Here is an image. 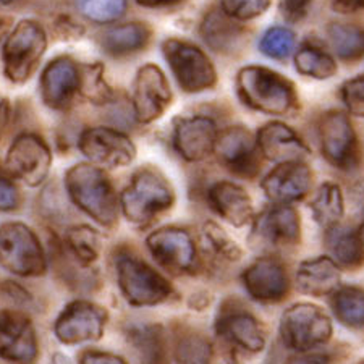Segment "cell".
<instances>
[{
	"label": "cell",
	"instance_id": "obj_36",
	"mask_svg": "<svg viewBox=\"0 0 364 364\" xmlns=\"http://www.w3.org/2000/svg\"><path fill=\"white\" fill-rule=\"evenodd\" d=\"M81 15L94 23H112L127 11V0H76Z\"/></svg>",
	"mask_w": 364,
	"mask_h": 364
},
{
	"label": "cell",
	"instance_id": "obj_4",
	"mask_svg": "<svg viewBox=\"0 0 364 364\" xmlns=\"http://www.w3.org/2000/svg\"><path fill=\"white\" fill-rule=\"evenodd\" d=\"M115 271L122 295L132 306H156L172 296L173 289L168 280L130 250L115 252Z\"/></svg>",
	"mask_w": 364,
	"mask_h": 364
},
{
	"label": "cell",
	"instance_id": "obj_38",
	"mask_svg": "<svg viewBox=\"0 0 364 364\" xmlns=\"http://www.w3.org/2000/svg\"><path fill=\"white\" fill-rule=\"evenodd\" d=\"M81 81L80 91L85 97L90 99L94 104H105L112 99V91L104 80V68L102 65H91L83 67L80 70Z\"/></svg>",
	"mask_w": 364,
	"mask_h": 364
},
{
	"label": "cell",
	"instance_id": "obj_43",
	"mask_svg": "<svg viewBox=\"0 0 364 364\" xmlns=\"http://www.w3.org/2000/svg\"><path fill=\"white\" fill-rule=\"evenodd\" d=\"M313 0H280L279 9L282 16L287 21L295 23L304 18V15L308 14V9Z\"/></svg>",
	"mask_w": 364,
	"mask_h": 364
},
{
	"label": "cell",
	"instance_id": "obj_24",
	"mask_svg": "<svg viewBox=\"0 0 364 364\" xmlns=\"http://www.w3.org/2000/svg\"><path fill=\"white\" fill-rule=\"evenodd\" d=\"M338 264L327 256L303 261L296 271V289L309 296L332 295L340 287Z\"/></svg>",
	"mask_w": 364,
	"mask_h": 364
},
{
	"label": "cell",
	"instance_id": "obj_19",
	"mask_svg": "<svg viewBox=\"0 0 364 364\" xmlns=\"http://www.w3.org/2000/svg\"><path fill=\"white\" fill-rule=\"evenodd\" d=\"M219 130L209 117H190L177 122L172 134V144L180 157L188 162H199L213 154Z\"/></svg>",
	"mask_w": 364,
	"mask_h": 364
},
{
	"label": "cell",
	"instance_id": "obj_44",
	"mask_svg": "<svg viewBox=\"0 0 364 364\" xmlns=\"http://www.w3.org/2000/svg\"><path fill=\"white\" fill-rule=\"evenodd\" d=\"M80 363L81 364H123L125 360H123L122 356L105 353V351L86 350L80 355Z\"/></svg>",
	"mask_w": 364,
	"mask_h": 364
},
{
	"label": "cell",
	"instance_id": "obj_16",
	"mask_svg": "<svg viewBox=\"0 0 364 364\" xmlns=\"http://www.w3.org/2000/svg\"><path fill=\"white\" fill-rule=\"evenodd\" d=\"M214 152L222 166L238 177L255 178L259 173V148L245 127H230L220 132Z\"/></svg>",
	"mask_w": 364,
	"mask_h": 364
},
{
	"label": "cell",
	"instance_id": "obj_34",
	"mask_svg": "<svg viewBox=\"0 0 364 364\" xmlns=\"http://www.w3.org/2000/svg\"><path fill=\"white\" fill-rule=\"evenodd\" d=\"M65 242L70 252L81 266H90L101 252V235L87 225L70 228L65 235Z\"/></svg>",
	"mask_w": 364,
	"mask_h": 364
},
{
	"label": "cell",
	"instance_id": "obj_10",
	"mask_svg": "<svg viewBox=\"0 0 364 364\" xmlns=\"http://www.w3.org/2000/svg\"><path fill=\"white\" fill-rule=\"evenodd\" d=\"M109 314L102 306L86 299L68 303L54 324L57 340L63 345L97 342L105 331Z\"/></svg>",
	"mask_w": 364,
	"mask_h": 364
},
{
	"label": "cell",
	"instance_id": "obj_13",
	"mask_svg": "<svg viewBox=\"0 0 364 364\" xmlns=\"http://www.w3.org/2000/svg\"><path fill=\"white\" fill-rule=\"evenodd\" d=\"M78 148L92 164L107 168L127 167L136 157L133 141L125 133L107 127L86 128L80 136Z\"/></svg>",
	"mask_w": 364,
	"mask_h": 364
},
{
	"label": "cell",
	"instance_id": "obj_32",
	"mask_svg": "<svg viewBox=\"0 0 364 364\" xmlns=\"http://www.w3.org/2000/svg\"><path fill=\"white\" fill-rule=\"evenodd\" d=\"M337 55L346 62L364 57V29L345 23H332L327 29Z\"/></svg>",
	"mask_w": 364,
	"mask_h": 364
},
{
	"label": "cell",
	"instance_id": "obj_37",
	"mask_svg": "<svg viewBox=\"0 0 364 364\" xmlns=\"http://www.w3.org/2000/svg\"><path fill=\"white\" fill-rule=\"evenodd\" d=\"M295 33L285 26L269 28L262 34L259 49L264 55L275 60H284L295 49Z\"/></svg>",
	"mask_w": 364,
	"mask_h": 364
},
{
	"label": "cell",
	"instance_id": "obj_33",
	"mask_svg": "<svg viewBox=\"0 0 364 364\" xmlns=\"http://www.w3.org/2000/svg\"><path fill=\"white\" fill-rule=\"evenodd\" d=\"M295 67L301 75L316 80L332 78L338 70L333 57L314 46H303L296 52Z\"/></svg>",
	"mask_w": 364,
	"mask_h": 364
},
{
	"label": "cell",
	"instance_id": "obj_41",
	"mask_svg": "<svg viewBox=\"0 0 364 364\" xmlns=\"http://www.w3.org/2000/svg\"><path fill=\"white\" fill-rule=\"evenodd\" d=\"M340 97L348 112L364 117V75L346 81L340 90Z\"/></svg>",
	"mask_w": 364,
	"mask_h": 364
},
{
	"label": "cell",
	"instance_id": "obj_22",
	"mask_svg": "<svg viewBox=\"0 0 364 364\" xmlns=\"http://www.w3.org/2000/svg\"><path fill=\"white\" fill-rule=\"evenodd\" d=\"M256 143L267 161L277 164L304 162L311 154L308 144L290 127L280 122L264 125L257 132Z\"/></svg>",
	"mask_w": 364,
	"mask_h": 364
},
{
	"label": "cell",
	"instance_id": "obj_17",
	"mask_svg": "<svg viewBox=\"0 0 364 364\" xmlns=\"http://www.w3.org/2000/svg\"><path fill=\"white\" fill-rule=\"evenodd\" d=\"M39 355L31 319L16 309L0 311V358L11 363H33Z\"/></svg>",
	"mask_w": 364,
	"mask_h": 364
},
{
	"label": "cell",
	"instance_id": "obj_15",
	"mask_svg": "<svg viewBox=\"0 0 364 364\" xmlns=\"http://www.w3.org/2000/svg\"><path fill=\"white\" fill-rule=\"evenodd\" d=\"M170 104L172 91L166 73L154 63L141 67L133 85V112L136 120L148 125L161 119Z\"/></svg>",
	"mask_w": 364,
	"mask_h": 364
},
{
	"label": "cell",
	"instance_id": "obj_25",
	"mask_svg": "<svg viewBox=\"0 0 364 364\" xmlns=\"http://www.w3.org/2000/svg\"><path fill=\"white\" fill-rule=\"evenodd\" d=\"M209 204L233 227H243L252 219V201L242 186L232 181H217L209 190Z\"/></svg>",
	"mask_w": 364,
	"mask_h": 364
},
{
	"label": "cell",
	"instance_id": "obj_6",
	"mask_svg": "<svg viewBox=\"0 0 364 364\" xmlns=\"http://www.w3.org/2000/svg\"><path fill=\"white\" fill-rule=\"evenodd\" d=\"M0 266L20 277H39L47 271V259L38 235L21 222L0 227Z\"/></svg>",
	"mask_w": 364,
	"mask_h": 364
},
{
	"label": "cell",
	"instance_id": "obj_26",
	"mask_svg": "<svg viewBox=\"0 0 364 364\" xmlns=\"http://www.w3.org/2000/svg\"><path fill=\"white\" fill-rule=\"evenodd\" d=\"M204 43L215 52L232 54L238 50L245 41L243 28L237 25L224 10H210L201 23Z\"/></svg>",
	"mask_w": 364,
	"mask_h": 364
},
{
	"label": "cell",
	"instance_id": "obj_40",
	"mask_svg": "<svg viewBox=\"0 0 364 364\" xmlns=\"http://www.w3.org/2000/svg\"><path fill=\"white\" fill-rule=\"evenodd\" d=\"M220 7L230 18L248 21L266 14L271 0H220Z\"/></svg>",
	"mask_w": 364,
	"mask_h": 364
},
{
	"label": "cell",
	"instance_id": "obj_18",
	"mask_svg": "<svg viewBox=\"0 0 364 364\" xmlns=\"http://www.w3.org/2000/svg\"><path fill=\"white\" fill-rule=\"evenodd\" d=\"M242 282L248 295L259 303H279L290 290L284 266L271 256L259 257L246 267Z\"/></svg>",
	"mask_w": 364,
	"mask_h": 364
},
{
	"label": "cell",
	"instance_id": "obj_8",
	"mask_svg": "<svg viewBox=\"0 0 364 364\" xmlns=\"http://www.w3.org/2000/svg\"><path fill=\"white\" fill-rule=\"evenodd\" d=\"M162 52L178 86L185 92H203L215 86V68L198 46L170 38L164 41Z\"/></svg>",
	"mask_w": 364,
	"mask_h": 364
},
{
	"label": "cell",
	"instance_id": "obj_49",
	"mask_svg": "<svg viewBox=\"0 0 364 364\" xmlns=\"http://www.w3.org/2000/svg\"><path fill=\"white\" fill-rule=\"evenodd\" d=\"M7 29H9V23H7V20L5 18H2V16H0V39L4 38V34L7 33Z\"/></svg>",
	"mask_w": 364,
	"mask_h": 364
},
{
	"label": "cell",
	"instance_id": "obj_23",
	"mask_svg": "<svg viewBox=\"0 0 364 364\" xmlns=\"http://www.w3.org/2000/svg\"><path fill=\"white\" fill-rule=\"evenodd\" d=\"M215 332L227 342L250 353H259L266 346L262 327L246 311H228L215 322Z\"/></svg>",
	"mask_w": 364,
	"mask_h": 364
},
{
	"label": "cell",
	"instance_id": "obj_5",
	"mask_svg": "<svg viewBox=\"0 0 364 364\" xmlns=\"http://www.w3.org/2000/svg\"><path fill=\"white\" fill-rule=\"evenodd\" d=\"M47 49V34L39 23L21 20L5 39L2 58L7 80L21 85L36 72L41 58Z\"/></svg>",
	"mask_w": 364,
	"mask_h": 364
},
{
	"label": "cell",
	"instance_id": "obj_31",
	"mask_svg": "<svg viewBox=\"0 0 364 364\" xmlns=\"http://www.w3.org/2000/svg\"><path fill=\"white\" fill-rule=\"evenodd\" d=\"M314 220L321 227L328 228L336 225L343 217V195L340 186L336 183H324L318 191V195L311 201Z\"/></svg>",
	"mask_w": 364,
	"mask_h": 364
},
{
	"label": "cell",
	"instance_id": "obj_27",
	"mask_svg": "<svg viewBox=\"0 0 364 364\" xmlns=\"http://www.w3.org/2000/svg\"><path fill=\"white\" fill-rule=\"evenodd\" d=\"M326 245L338 266L356 271L364 266V240L353 228L336 224L327 228Z\"/></svg>",
	"mask_w": 364,
	"mask_h": 364
},
{
	"label": "cell",
	"instance_id": "obj_28",
	"mask_svg": "<svg viewBox=\"0 0 364 364\" xmlns=\"http://www.w3.org/2000/svg\"><path fill=\"white\" fill-rule=\"evenodd\" d=\"M151 41V28L146 23L132 21L125 25L112 26L104 31L101 46L105 54L112 57H125L143 50Z\"/></svg>",
	"mask_w": 364,
	"mask_h": 364
},
{
	"label": "cell",
	"instance_id": "obj_14",
	"mask_svg": "<svg viewBox=\"0 0 364 364\" xmlns=\"http://www.w3.org/2000/svg\"><path fill=\"white\" fill-rule=\"evenodd\" d=\"M322 154L328 164L340 170H353L360 162V149L355 128L348 115L340 110L327 112L319 123Z\"/></svg>",
	"mask_w": 364,
	"mask_h": 364
},
{
	"label": "cell",
	"instance_id": "obj_46",
	"mask_svg": "<svg viewBox=\"0 0 364 364\" xmlns=\"http://www.w3.org/2000/svg\"><path fill=\"white\" fill-rule=\"evenodd\" d=\"M4 291H5V295L10 296V298L14 299V301H16V303H20V299H18V296H16V295L23 296V298L26 299V301H29V299H31V296L28 295V291H26L25 289H21L20 285H16L15 282H5V289H4Z\"/></svg>",
	"mask_w": 364,
	"mask_h": 364
},
{
	"label": "cell",
	"instance_id": "obj_50",
	"mask_svg": "<svg viewBox=\"0 0 364 364\" xmlns=\"http://www.w3.org/2000/svg\"><path fill=\"white\" fill-rule=\"evenodd\" d=\"M358 232H360V235H361V238L364 240V222H363V224H361V227H360V230H358Z\"/></svg>",
	"mask_w": 364,
	"mask_h": 364
},
{
	"label": "cell",
	"instance_id": "obj_1",
	"mask_svg": "<svg viewBox=\"0 0 364 364\" xmlns=\"http://www.w3.org/2000/svg\"><path fill=\"white\" fill-rule=\"evenodd\" d=\"M65 186L72 201L102 227H114L119 220L120 201L112 181L94 164H76L65 173Z\"/></svg>",
	"mask_w": 364,
	"mask_h": 364
},
{
	"label": "cell",
	"instance_id": "obj_12",
	"mask_svg": "<svg viewBox=\"0 0 364 364\" xmlns=\"http://www.w3.org/2000/svg\"><path fill=\"white\" fill-rule=\"evenodd\" d=\"M5 167L23 183L36 188L44 183L52 167V152L46 141L34 133H23L7 152Z\"/></svg>",
	"mask_w": 364,
	"mask_h": 364
},
{
	"label": "cell",
	"instance_id": "obj_47",
	"mask_svg": "<svg viewBox=\"0 0 364 364\" xmlns=\"http://www.w3.org/2000/svg\"><path fill=\"white\" fill-rule=\"evenodd\" d=\"M9 119H10V102L7 99L0 97V136H2L5 127H7Z\"/></svg>",
	"mask_w": 364,
	"mask_h": 364
},
{
	"label": "cell",
	"instance_id": "obj_35",
	"mask_svg": "<svg viewBox=\"0 0 364 364\" xmlns=\"http://www.w3.org/2000/svg\"><path fill=\"white\" fill-rule=\"evenodd\" d=\"M203 238L215 259L224 262H238L242 259L243 252L240 246L215 222H205L203 227Z\"/></svg>",
	"mask_w": 364,
	"mask_h": 364
},
{
	"label": "cell",
	"instance_id": "obj_39",
	"mask_svg": "<svg viewBox=\"0 0 364 364\" xmlns=\"http://www.w3.org/2000/svg\"><path fill=\"white\" fill-rule=\"evenodd\" d=\"M175 358L178 363H209L213 360V345L199 333H185L178 338Z\"/></svg>",
	"mask_w": 364,
	"mask_h": 364
},
{
	"label": "cell",
	"instance_id": "obj_29",
	"mask_svg": "<svg viewBox=\"0 0 364 364\" xmlns=\"http://www.w3.org/2000/svg\"><path fill=\"white\" fill-rule=\"evenodd\" d=\"M128 343L146 363H162L166 358L164 350V331L156 324H134L127 331Z\"/></svg>",
	"mask_w": 364,
	"mask_h": 364
},
{
	"label": "cell",
	"instance_id": "obj_20",
	"mask_svg": "<svg viewBox=\"0 0 364 364\" xmlns=\"http://www.w3.org/2000/svg\"><path fill=\"white\" fill-rule=\"evenodd\" d=\"M80 68L70 57H57L41 75V97L49 109L63 110L80 91Z\"/></svg>",
	"mask_w": 364,
	"mask_h": 364
},
{
	"label": "cell",
	"instance_id": "obj_9",
	"mask_svg": "<svg viewBox=\"0 0 364 364\" xmlns=\"http://www.w3.org/2000/svg\"><path fill=\"white\" fill-rule=\"evenodd\" d=\"M299 215L289 204H277L264 209L251 227L250 245L256 251L275 252L289 250L299 243Z\"/></svg>",
	"mask_w": 364,
	"mask_h": 364
},
{
	"label": "cell",
	"instance_id": "obj_11",
	"mask_svg": "<svg viewBox=\"0 0 364 364\" xmlns=\"http://www.w3.org/2000/svg\"><path fill=\"white\" fill-rule=\"evenodd\" d=\"M146 245L166 271L175 275L193 274L198 269V251L190 233L178 227H162L146 238Z\"/></svg>",
	"mask_w": 364,
	"mask_h": 364
},
{
	"label": "cell",
	"instance_id": "obj_42",
	"mask_svg": "<svg viewBox=\"0 0 364 364\" xmlns=\"http://www.w3.org/2000/svg\"><path fill=\"white\" fill-rule=\"evenodd\" d=\"M21 201L20 190L10 178L0 175V213L18 209Z\"/></svg>",
	"mask_w": 364,
	"mask_h": 364
},
{
	"label": "cell",
	"instance_id": "obj_30",
	"mask_svg": "<svg viewBox=\"0 0 364 364\" xmlns=\"http://www.w3.org/2000/svg\"><path fill=\"white\" fill-rule=\"evenodd\" d=\"M332 309L337 319L350 328L364 327V289L338 287L332 293Z\"/></svg>",
	"mask_w": 364,
	"mask_h": 364
},
{
	"label": "cell",
	"instance_id": "obj_21",
	"mask_svg": "<svg viewBox=\"0 0 364 364\" xmlns=\"http://www.w3.org/2000/svg\"><path fill=\"white\" fill-rule=\"evenodd\" d=\"M311 180L313 173L304 162H284L266 175L261 188L271 201L290 204L308 195Z\"/></svg>",
	"mask_w": 364,
	"mask_h": 364
},
{
	"label": "cell",
	"instance_id": "obj_45",
	"mask_svg": "<svg viewBox=\"0 0 364 364\" xmlns=\"http://www.w3.org/2000/svg\"><path fill=\"white\" fill-rule=\"evenodd\" d=\"M332 9L342 15L358 14L364 11V0H332Z\"/></svg>",
	"mask_w": 364,
	"mask_h": 364
},
{
	"label": "cell",
	"instance_id": "obj_48",
	"mask_svg": "<svg viewBox=\"0 0 364 364\" xmlns=\"http://www.w3.org/2000/svg\"><path fill=\"white\" fill-rule=\"evenodd\" d=\"M141 7L148 9H159V7H170V5H175L181 2V0H134Z\"/></svg>",
	"mask_w": 364,
	"mask_h": 364
},
{
	"label": "cell",
	"instance_id": "obj_7",
	"mask_svg": "<svg viewBox=\"0 0 364 364\" xmlns=\"http://www.w3.org/2000/svg\"><path fill=\"white\" fill-rule=\"evenodd\" d=\"M280 337L295 353H309L332 337V321L319 306L311 303L293 304L280 319Z\"/></svg>",
	"mask_w": 364,
	"mask_h": 364
},
{
	"label": "cell",
	"instance_id": "obj_51",
	"mask_svg": "<svg viewBox=\"0 0 364 364\" xmlns=\"http://www.w3.org/2000/svg\"><path fill=\"white\" fill-rule=\"evenodd\" d=\"M0 2L5 4V5H9V4H11V2H15V0H0Z\"/></svg>",
	"mask_w": 364,
	"mask_h": 364
},
{
	"label": "cell",
	"instance_id": "obj_2",
	"mask_svg": "<svg viewBox=\"0 0 364 364\" xmlns=\"http://www.w3.org/2000/svg\"><path fill=\"white\" fill-rule=\"evenodd\" d=\"M237 91L245 105L269 115H287L298 107L290 80L266 67L250 65L237 75Z\"/></svg>",
	"mask_w": 364,
	"mask_h": 364
},
{
	"label": "cell",
	"instance_id": "obj_3",
	"mask_svg": "<svg viewBox=\"0 0 364 364\" xmlns=\"http://www.w3.org/2000/svg\"><path fill=\"white\" fill-rule=\"evenodd\" d=\"M175 191L166 175L157 168L143 167L134 172L130 185L122 191L120 208L128 222L146 225L170 209Z\"/></svg>",
	"mask_w": 364,
	"mask_h": 364
}]
</instances>
